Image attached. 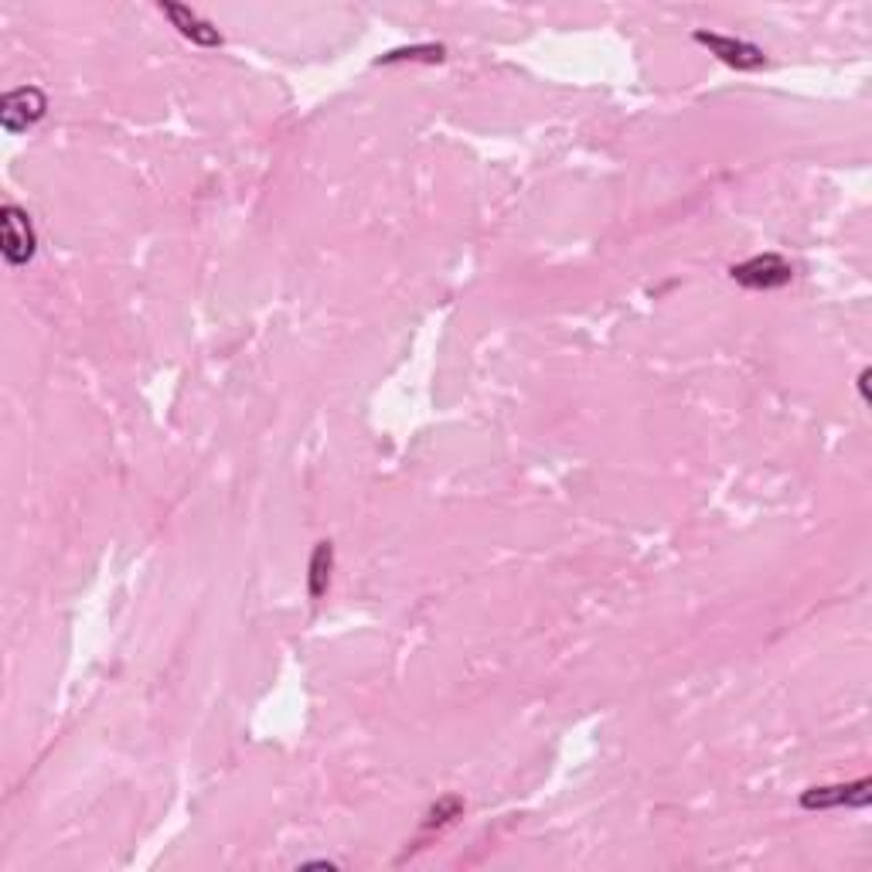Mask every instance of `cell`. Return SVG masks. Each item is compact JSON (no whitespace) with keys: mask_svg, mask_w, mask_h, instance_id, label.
I'll use <instances>...</instances> for the list:
<instances>
[{"mask_svg":"<svg viewBox=\"0 0 872 872\" xmlns=\"http://www.w3.org/2000/svg\"><path fill=\"white\" fill-rule=\"evenodd\" d=\"M461 811H464V801H461V798H443L440 804L430 808V814H427V829H443V824H450Z\"/></svg>","mask_w":872,"mask_h":872,"instance_id":"obj_9","label":"cell"},{"mask_svg":"<svg viewBox=\"0 0 872 872\" xmlns=\"http://www.w3.org/2000/svg\"><path fill=\"white\" fill-rule=\"evenodd\" d=\"M696 41L706 44V49H709L716 59H722L726 65L740 69V72H753V69H763V65H767L763 52L757 49V44H750V41L712 34V31H696Z\"/></svg>","mask_w":872,"mask_h":872,"instance_id":"obj_5","label":"cell"},{"mask_svg":"<svg viewBox=\"0 0 872 872\" xmlns=\"http://www.w3.org/2000/svg\"><path fill=\"white\" fill-rule=\"evenodd\" d=\"M44 110H49V100H44L38 85L11 89V93L0 100V126L8 133H24L44 116Z\"/></svg>","mask_w":872,"mask_h":872,"instance_id":"obj_3","label":"cell"},{"mask_svg":"<svg viewBox=\"0 0 872 872\" xmlns=\"http://www.w3.org/2000/svg\"><path fill=\"white\" fill-rule=\"evenodd\" d=\"M447 49L443 44H412V49H396L389 55L379 59V65H392V62H443Z\"/></svg>","mask_w":872,"mask_h":872,"instance_id":"obj_8","label":"cell"},{"mask_svg":"<svg viewBox=\"0 0 872 872\" xmlns=\"http://www.w3.org/2000/svg\"><path fill=\"white\" fill-rule=\"evenodd\" d=\"M0 249H4V259L11 266L31 263L34 249H38V236H34V225H31L28 212L11 205V202L0 208Z\"/></svg>","mask_w":872,"mask_h":872,"instance_id":"obj_1","label":"cell"},{"mask_svg":"<svg viewBox=\"0 0 872 872\" xmlns=\"http://www.w3.org/2000/svg\"><path fill=\"white\" fill-rule=\"evenodd\" d=\"M331 566H335V548L331 542H317L314 556H310V596L320 601V596L328 593V583H331Z\"/></svg>","mask_w":872,"mask_h":872,"instance_id":"obj_7","label":"cell"},{"mask_svg":"<svg viewBox=\"0 0 872 872\" xmlns=\"http://www.w3.org/2000/svg\"><path fill=\"white\" fill-rule=\"evenodd\" d=\"M729 277L737 280L740 287H747V290H780V287L791 284L794 266L784 256L763 253V256H753V259H747L740 266H732Z\"/></svg>","mask_w":872,"mask_h":872,"instance_id":"obj_2","label":"cell"},{"mask_svg":"<svg viewBox=\"0 0 872 872\" xmlns=\"http://www.w3.org/2000/svg\"><path fill=\"white\" fill-rule=\"evenodd\" d=\"M869 379H872V372L862 369V372H859V396H862V402H869Z\"/></svg>","mask_w":872,"mask_h":872,"instance_id":"obj_10","label":"cell"},{"mask_svg":"<svg viewBox=\"0 0 872 872\" xmlns=\"http://www.w3.org/2000/svg\"><path fill=\"white\" fill-rule=\"evenodd\" d=\"M161 14L171 18V24H174L181 34H185L188 41L202 44V49H218V44H222L218 28H215L212 21L198 18V14H195L192 8H185V4H161Z\"/></svg>","mask_w":872,"mask_h":872,"instance_id":"obj_6","label":"cell"},{"mask_svg":"<svg viewBox=\"0 0 872 872\" xmlns=\"http://www.w3.org/2000/svg\"><path fill=\"white\" fill-rule=\"evenodd\" d=\"M872 801V780H852V784H835V788H808L801 794L804 811H829V808H865Z\"/></svg>","mask_w":872,"mask_h":872,"instance_id":"obj_4","label":"cell"}]
</instances>
